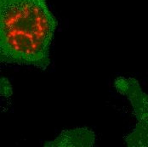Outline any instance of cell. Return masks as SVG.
<instances>
[{
	"instance_id": "cell-1",
	"label": "cell",
	"mask_w": 148,
	"mask_h": 147,
	"mask_svg": "<svg viewBox=\"0 0 148 147\" xmlns=\"http://www.w3.org/2000/svg\"><path fill=\"white\" fill-rule=\"evenodd\" d=\"M57 26L46 0H0L1 62L46 70Z\"/></svg>"
},
{
	"instance_id": "cell-2",
	"label": "cell",
	"mask_w": 148,
	"mask_h": 147,
	"mask_svg": "<svg viewBox=\"0 0 148 147\" xmlns=\"http://www.w3.org/2000/svg\"><path fill=\"white\" fill-rule=\"evenodd\" d=\"M114 88L130 104L136 123L132 131L125 136L129 147H148V94L139 81L132 77H119L114 81Z\"/></svg>"
},
{
	"instance_id": "cell-3",
	"label": "cell",
	"mask_w": 148,
	"mask_h": 147,
	"mask_svg": "<svg viewBox=\"0 0 148 147\" xmlns=\"http://www.w3.org/2000/svg\"><path fill=\"white\" fill-rule=\"evenodd\" d=\"M95 141L94 131L87 128L63 130L53 140L45 144V147H91Z\"/></svg>"
},
{
	"instance_id": "cell-4",
	"label": "cell",
	"mask_w": 148,
	"mask_h": 147,
	"mask_svg": "<svg viewBox=\"0 0 148 147\" xmlns=\"http://www.w3.org/2000/svg\"><path fill=\"white\" fill-rule=\"evenodd\" d=\"M0 91H1V95L4 97H10L12 95V85L10 83L9 79L6 77H2L0 79Z\"/></svg>"
}]
</instances>
